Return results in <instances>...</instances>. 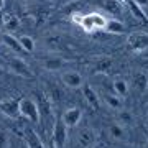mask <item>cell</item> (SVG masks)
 <instances>
[{"label": "cell", "mask_w": 148, "mask_h": 148, "mask_svg": "<svg viewBox=\"0 0 148 148\" xmlns=\"http://www.w3.org/2000/svg\"><path fill=\"white\" fill-rule=\"evenodd\" d=\"M0 112L5 114L10 119H18L20 117V99H3L0 101Z\"/></svg>", "instance_id": "cell-8"}, {"label": "cell", "mask_w": 148, "mask_h": 148, "mask_svg": "<svg viewBox=\"0 0 148 148\" xmlns=\"http://www.w3.org/2000/svg\"><path fill=\"white\" fill-rule=\"evenodd\" d=\"M89 3H92L94 7H97V8L104 10L106 13L114 15L115 18L122 16V13H123L122 3L119 2V0H89Z\"/></svg>", "instance_id": "cell-7"}, {"label": "cell", "mask_w": 148, "mask_h": 148, "mask_svg": "<svg viewBox=\"0 0 148 148\" xmlns=\"http://www.w3.org/2000/svg\"><path fill=\"white\" fill-rule=\"evenodd\" d=\"M3 5H5V0H0V10L3 8Z\"/></svg>", "instance_id": "cell-29"}, {"label": "cell", "mask_w": 148, "mask_h": 148, "mask_svg": "<svg viewBox=\"0 0 148 148\" xmlns=\"http://www.w3.org/2000/svg\"><path fill=\"white\" fill-rule=\"evenodd\" d=\"M10 147V138L5 130H0V148H8Z\"/></svg>", "instance_id": "cell-26"}, {"label": "cell", "mask_w": 148, "mask_h": 148, "mask_svg": "<svg viewBox=\"0 0 148 148\" xmlns=\"http://www.w3.org/2000/svg\"><path fill=\"white\" fill-rule=\"evenodd\" d=\"M64 64H66V61L59 56H48V58L41 59V66L48 71H59Z\"/></svg>", "instance_id": "cell-15"}, {"label": "cell", "mask_w": 148, "mask_h": 148, "mask_svg": "<svg viewBox=\"0 0 148 148\" xmlns=\"http://www.w3.org/2000/svg\"><path fill=\"white\" fill-rule=\"evenodd\" d=\"M112 68V58H109V56H102V58L95 59L94 61V71L95 74H107L109 71H110Z\"/></svg>", "instance_id": "cell-17"}, {"label": "cell", "mask_w": 148, "mask_h": 148, "mask_svg": "<svg viewBox=\"0 0 148 148\" xmlns=\"http://www.w3.org/2000/svg\"><path fill=\"white\" fill-rule=\"evenodd\" d=\"M23 142L27 143L30 148H46L45 143H43V140L40 138V135L35 130H32V128H27L23 132Z\"/></svg>", "instance_id": "cell-14"}, {"label": "cell", "mask_w": 148, "mask_h": 148, "mask_svg": "<svg viewBox=\"0 0 148 148\" xmlns=\"http://www.w3.org/2000/svg\"><path fill=\"white\" fill-rule=\"evenodd\" d=\"M102 101L106 102L110 109H122V97L117 94H109V92H102Z\"/></svg>", "instance_id": "cell-19"}, {"label": "cell", "mask_w": 148, "mask_h": 148, "mask_svg": "<svg viewBox=\"0 0 148 148\" xmlns=\"http://www.w3.org/2000/svg\"><path fill=\"white\" fill-rule=\"evenodd\" d=\"M147 148H148V142H147Z\"/></svg>", "instance_id": "cell-31"}, {"label": "cell", "mask_w": 148, "mask_h": 148, "mask_svg": "<svg viewBox=\"0 0 148 148\" xmlns=\"http://www.w3.org/2000/svg\"><path fill=\"white\" fill-rule=\"evenodd\" d=\"M61 81H63V84L66 87H69V89H79L84 84V77L77 71H64L63 76H61Z\"/></svg>", "instance_id": "cell-9"}, {"label": "cell", "mask_w": 148, "mask_h": 148, "mask_svg": "<svg viewBox=\"0 0 148 148\" xmlns=\"http://www.w3.org/2000/svg\"><path fill=\"white\" fill-rule=\"evenodd\" d=\"M132 2L135 3V5H138L140 8H143V7L148 5V0H132Z\"/></svg>", "instance_id": "cell-27"}, {"label": "cell", "mask_w": 148, "mask_h": 148, "mask_svg": "<svg viewBox=\"0 0 148 148\" xmlns=\"http://www.w3.org/2000/svg\"><path fill=\"white\" fill-rule=\"evenodd\" d=\"M20 115L35 123L40 122V110H38V104L35 102V99H30V97L20 99Z\"/></svg>", "instance_id": "cell-3"}, {"label": "cell", "mask_w": 148, "mask_h": 148, "mask_svg": "<svg viewBox=\"0 0 148 148\" xmlns=\"http://www.w3.org/2000/svg\"><path fill=\"white\" fill-rule=\"evenodd\" d=\"M127 46L133 53H143L148 49V33L133 32L127 36Z\"/></svg>", "instance_id": "cell-1"}, {"label": "cell", "mask_w": 148, "mask_h": 148, "mask_svg": "<svg viewBox=\"0 0 148 148\" xmlns=\"http://www.w3.org/2000/svg\"><path fill=\"white\" fill-rule=\"evenodd\" d=\"M109 133H110V137L114 140H122V138H125V128L123 125H120L119 122H114L110 127H109Z\"/></svg>", "instance_id": "cell-22"}, {"label": "cell", "mask_w": 148, "mask_h": 148, "mask_svg": "<svg viewBox=\"0 0 148 148\" xmlns=\"http://www.w3.org/2000/svg\"><path fill=\"white\" fill-rule=\"evenodd\" d=\"M3 27H5V30L8 33L16 32V30L20 28V20H18V16L12 15V13L5 15V16H3Z\"/></svg>", "instance_id": "cell-20"}, {"label": "cell", "mask_w": 148, "mask_h": 148, "mask_svg": "<svg viewBox=\"0 0 148 148\" xmlns=\"http://www.w3.org/2000/svg\"><path fill=\"white\" fill-rule=\"evenodd\" d=\"M68 140V127L64 125V122L61 119L54 122L53 132H51V147L53 148H64Z\"/></svg>", "instance_id": "cell-5"}, {"label": "cell", "mask_w": 148, "mask_h": 148, "mask_svg": "<svg viewBox=\"0 0 148 148\" xmlns=\"http://www.w3.org/2000/svg\"><path fill=\"white\" fill-rule=\"evenodd\" d=\"M81 119H82V110L77 109V107H71V109H68V110L61 115V120L64 122V125H66L68 128L77 127Z\"/></svg>", "instance_id": "cell-11"}, {"label": "cell", "mask_w": 148, "mask_h": 148, "mask_svg": "<svg viewBox=\"0 0 148 148\" xmlns=\"http://www.w3.org/2000/svg\"><path fill=\"white\" fill-rule=\"evenodd\" d=\"M35 102L38 104V110H40V122L46 123L53 115V109H51V102L48 99V95L41 90H38L35 94Z\"/></svg>", "instance_id": "cell-6"}, {"label": "cell", "mask_w": 148, "mask_h": 148, "mask_svg": "<svg viewBox=\"0 0 148 148\" xmlns=\"http://www.w3.org/2000/svg\"><path fill=\"white\" fill-rule=\"evenodd\" d=\"M82 95H84V99H86V102L89 104L92 109H99L101 107V97H99V94L94 90V87L92 86H89V84H82Z\"/></svg>", "instance_id": "cell-13"}, {"label": "cell", "mask_w": 148, "mask_h": 148, "mask_svg": "<svg viewBox=\"0 0 148 148\" xmlns=\"http://www.w3.org/2000/svg\"><path fill=\"white\" fill-rule=\"evenodd\" d=\"M7 63H8L10 71L13 74H16V76H21V77H25V79H33V77H35L32 68L27 64L25 59L18 58V56H10V58L7 59Z\"/></svg>", "instance_id": "cell-2"}, {"label": "cell", "mask_w": 148, "mask_h": 148, "mask_svg": "<svg viewBox=\"0 0 148 148\" xmlns=\"http://www.w3.org/2000/svg\"><path fill=\"white\" fill-rule=\"evenodd\" d=\"M18 40H20L21 48L25 49V53H33V51H35V40H33L30 35H21Z\"/></svg>", "instance_id": "cell-24"}, {"label": "cell", "mask_w": 148, "mask_h": 148, "mask_svg": "<svg viewBox=\"0 0 148 148\" xmlns=\"http://www.w3.org/2000/svg\"><path fill=\"white\" fill-rule=\"evenodd\" d=\"M130 86L137 94H143L148 89V74L143 71H137L132 74V79H130Z\"/></svg>", "instance_id": "cell-12"}, {"label": "cell", "mask_w": 148, "mask_h": 148, "mask_svg": "<svg viewBox=\"0 0 148 148\" xmlns=\"http://www.w3.org/2000/svg\"><path fill=\"white\" fill-rule=\"evenodd\" d=\"M112 84H114V92H115L119 97H125V95L128 94V84H127V81L115 79V81H112Z\"/></svg>", "instance_id": "cell-23"}, {"label": "cell", "mask_w": 148, "mask_h": 148, "mask_svg": "<svg viewBox=\"0 0 148 148\" xmlns=\"http://www.w3.org/2000/svg\"><path fill=\"white\" fill-rule=\"evenodd\" d=\"M128 7H130L128 10L132 12V15L135 16L137 20H140L142 23H145V25H148V16L145 15V12H143V8H140L138 5H135V3H133L132 0H128Z\"/></svg>", "instance_id": "cell-21"}, {"label": "cell", "mask_w": 148, "mask_h": 148, "mask_svg": "<svg viewBox=\"0 0 148 148\" xmlns=\"http://www.w3.org/2000/svg\"><path fill=\"white\" fill-rule=\"evenodd\" d=\"M77 143L81 148H92L97 143V133L94 128L86 127L77 133Z\"/></svg>", "instance_id": "cell-10"}, {"label": "cell", "mask_w": 148, "mask_h": 148, "mask_svg": "<svg viewBox=\"0 0 148 148\" xmlns=\"http://www.w3.org/2000/svg\"><path fill=\"white\" fill-rule=\"evenodd\" d=\"M117 122L120 123V125H128V123H132V114L130 112H119V115H117Z\"/></svg>", "instance_id": "cell-25"}, {"label": "cell", "mask_w": 148, "mask_h": 148, "mask_svg": "<svg viewBox=\"0 0 148 148\" xmlns=\"http://www.w3.org/2000/svg\"><path fill=\"white\" fill-rule=\"evenodd\" d=\"M8 148H13V147H12V145H10V147H8Z\"/></svg>", "instance_id": "cell-30"}, {"label": "cell", "mask_w": 148, "mask_h": 148, "mask_svg": "<svg viewBox=\"0 0 148 148\" xmlns=\"http://www.w3.org/2000/svg\"><path fill=\"white\" fill-rule=\"evenodd\" d=\"M107 23V18L101 13H87V15H82V20H81V27L84 28L86 32H95V30H104Z\"/></svg>", "instance_id": "cell-4"}, {"label": "cell", "mask_w": 148, "mask_h": 148, "mask_svg": "<svg viewBox=\"0 0 148 148\" xmlns=\"http://www.w3.org/2000/svg\"><path fill=\"white\" fill-rule=\"evenodd\" d=\"M104 32L109 33V35H119V33L125 32V25L119 18H112V20H107L106 27H104Z\"/></svg>", "instance_id": "cell-18"}, {"label": "cell", "mask_w": 148, "mask_h": 148, "mask_svg": "<svg viewBox=\"0 0 148 148\" xmlns=\"http://www.w3.org/2000/svg\"><path fill=\"white\" fill-rule=\"evenodd\" d=\"M18 148H30V147H28V145H27L25 142H21V143H20V147H18Z\"/></svg>", "instance_id": "cell-28"}, {"label": "cell", "mask_w": 148, "mask_h": 148, "mask_svg": "<svg viewBox=\"0 0 148 148\" xmlns=\"http://www.w3.org/2000/svg\"><path fill=\"white\" fill-rule=\"evenodd\" d=\"M2 41L5 43V46H8V48L12 49V51H13V53H18V54L25 53V49L21 48L20 40H18V38H15L13 35H8V33L2 35Z\"/></svg>", "instance_id": "cell-16"}]
</instances>
